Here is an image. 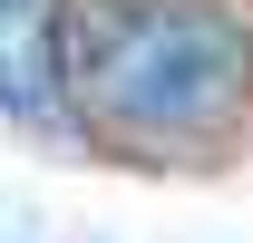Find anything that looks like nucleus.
<instances>
[{
  "label": "nucleus",
  "mask_w": 253,
  "mask_h": 243,
  "mask_svg": "<svg viewBox=\"0 0 253 243\" xmlns=\"http://www.w3.org/2000/svg\"><path fill=\"white\" fill-rule=\"evenodd\" d=\"M253 78V39L224 0H97L78 20V88L107 126L185 136L214 126Z\"/></svg>",
  "instance_id": "1"
},
{
  "label": "nucleus",
  "mask_w": 253,
  "mask_h": 243,
  "mask_svg": "<svg viewBox=\"0 0 253 243\" xmlns=\"http://www.w3.org/2000/svg\"><path fill=\"white\" fill-rule=\"evenodd\" d=\"M49 78H59V20L39 0H0V107L39 117L49 107Z\"/></svg>",
  "instance_id": "2"
}]
</instances>
